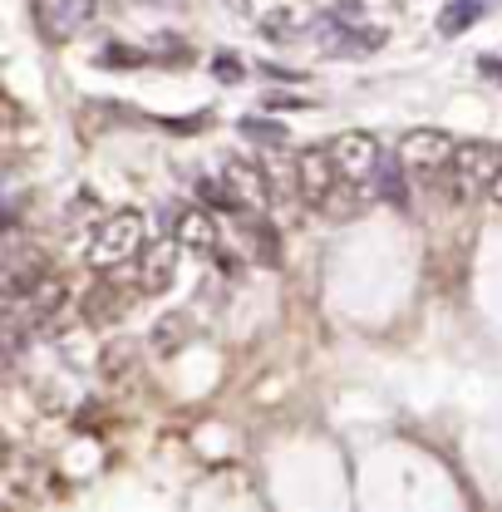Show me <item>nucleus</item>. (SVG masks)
Wrapping results in <instances>:
<instances>
[{
	"mask_svg": "<svg viewBox=\"0 0 502 512\" xmlns=\"http://www.w3.org/2000/svg\"><path fill=\"white\" fill-rule=\"evenodd\" d=\"M478 69H483L488 79H502V60H478Z\"/></svg>",
	"mask_w": 502,
	"mask_h": 512,
	"instance_id": "21",
	"label": "nucleus"
},
{
	"mask_svg": "<svg viewBox=\"0 0 502 512\" xmlns=\"http://www.w3.org/2000/svg\"><path fill=\"white\" fill-rule=\"evenodd\" d=\"M173 237L188 247V252L197 256H217V222H212V212H202V207H192V212H183L178 217V227H173Z\"/></svg>",
	"mask_w": 502,
	"mask_h": 512,
	"instance_id": "9",
	"label": "nucleus"
},
{
	"mask_svg": "<svg viewBox=\"0 0 502 512\" xmlns=\"http://www.w3.org/2000/svg\"><path fill=\"white\" fill-rule=\"evenodd\" d=\"M222 183L237 197L242 212H266V207H271V192H276L271 188V173L256 168L251 158H227V163H222Z\"/></svg>",
	"mask_w": 502,
	"mask_h": 512,
	"instance_id": "6",
	"label": "nucleus"
},
{
	"mask_svg": "<svg viewBox=\"0 0 502 512\" xmlns=\"http://www.w3.org/2000/svg\"><path fill=\"white\" fill-rule=\"evenodd\" d=\"M237 227H242V237H247L251 261L271 266V261L281 256V242H276V227L266 222V212H237Z\"/></svg>",
	"mask_w": 502,
	"mask_h": 512,
	"instance_id": "10",
	"label": "nucleus"
},
{
	"mask_svg": "<svg viewBox=\"0 0 502 512\" xmlns=\"http://www.w3.org/2000/svg\"><path fill=\"white\" fill-rule=\"evenodd\" d=\"M493 197H498V202H502V178H498V188H493Z\"/></svg>",
	"mask_w": 502,
	"mask_h": 512,
	"instance_id": "23",
	"label": "nucleus"
},
{
	"mask_svg": "<svg viewBox=\"0 0 502 512\" xmlns=\"http://www.w3.org/2000/svg\"><path fill=\"white\" fill-rule=\"evenodd\" d=\"M498 178H502V143H488V138L458 143V153H453V163H448V183H453V192H458L463 202L493 192Z\"/></svg>",
	"mask_w": 502,
	"mask_h": 512,
	"instance_id": "2",
	"label": "nucleus"
},
{
	"mask_svg": "<svg viewBox=\"0 0 502 512\" xmlns=\"http://www.w3.org/2000/svg\"><path fill=\"white\" fill-rule=\"evenodd\" d=\"M99 64H143V55H133V50H104Z\"/></svg>",
	"mask_w": 502,
	"mask_h": 512,
	"instance_id": "20",
	"label": "nucleus"
},
{
	"mask_svg": "<svg viewBox=\"0 0 502 512\" xmlns=\"http://www.w3.org/2000/svg\"><path fill=\"white\" fill-rule=\"evenodd\" d=\"M325 148H330V158H335L340 178H345V183H355V188H360V183H370V178L379 173V163H384L375 133H365V128H350V133L330 138Z\"/></svg>",
	"mask_w": 502,
	"mask_h": 512,
	"instance_id": "4",
	"label": "nucleus"
},
{
	"mask_svg": "<svg viewBox=\"0 0 502 512\" xmlns=\"http://www.w3.org/2000/svg\"><path fill=\"white\" fill-rule=\"evenodd\" d=\"M138 5H183V0H138Z\"/></svg>",
	"mask_w": 502,
	"mask_h": 512,
	"instance_id": "22",
	"label": "nucleus"
},
{
	"mask_svg": "<svg viewBox=\"0 0 502 512\" xmlns=\"http://www.w3.org/2000/svg\"><path fill=\"white\" fill-rule=\"evenodd\" d=\"M384 45V30H345L335 35V55H375Z\"/></svg>",
	"mask_w": 502,
	"mask_h": 512,
	"instance_id": "14",
	"label": "nucleus"
},
{
	"mask_svg": "<svg viewBox=\"0 0 502 512\" xmlns=\"http://www.w3.org/2000/svg\"><path fill=\"white\" fill-rule=\"evenodd\" d=\"M178 237H163V242H153L148 252L138 256V291H148V296H158V291H168L173 286V276H178Z\"/></svg>",
	"mask_w": 502,
	"mask_h": 512,
	"instance_id": "8",
	"label": "nucleus"
},
{
	"mask_svg": "<svg viewBox=\"0 0 502 512\" xmlns=\"http://www.w3.org/2000/svg\"><path fill=\"white\" fill-rule=\"evenodd\" d=\"M79 311L89 325H109V320H119L128 311V296L119 291V281H99L84 301H79Z\"/></svg>",
	"mask_w": 502,
	"mask_h": 512,
	"instance_id": "11",
	"label": "nucleus"
},
{
	"mask_svg": "<svg viewBox=\"0 0 502 512\" xmlns=\"http://www.w3.org/2000/svg\"><path fill=\"white\" fill-rule=\"evenodd\" d=\"M143 237H148L143 212H138V207H119V212H109V217L94 227L84 256H89V266H99V271H119V266L143 256Z\"/></svg>",
	"mask_w": 502,
	"mask_h": 512,
	"instance_id": "1",
	"label": "nucleus"
},
{
	"mask_svg": "<svg viewBox=\"0 0 502 512\" xmlns=\"http://www.w3.org/2000/svg\"><path fill=\"white\" fill-rule=\"evenodd\" d=\"M399 163L409 168V173H419V178H434V173H448V163H453V153H458V143L443 133V128H409L404 138H399Z\"/></svg>",
	"mask_w": 502,
	"mask_h": 512,
	"instance_id": "3",
	"label": "nucleus"
},
{
	"mask_svg": "<svg viewBox=\"0 0 502 512\" xmlns=\"http://www.w3.org/2000/svg\"><path fill=\"white\" fill-rule=\"evenodd\" d=\"M217 79H242V60H232V55H217Z\"/></svg>",
	"mask_w": 502,
	"mask_h": 512,
	"instance_id": "19",
	"label": "nucleus"
},
{
	"mask_svg": "<svg viewBox=\"0 0 502 512\" xmlns=\"http://www.w3.org/2000/svg\"><path fill=\"white\" fill-rule=\"evenodd\" d=\"M128 365H133V350H128L124 340H119V345H109V350H104V370H109V375H124Z\"/></svg>",
	"mask_w": 502,
	"mask_h": 512,
	"instance_id": "17",
	"label": "nucleus"
},
{
	"mask_svg": "<svg viewBox=\"0 0 502 512\" xmlns=\"http://www.w3.org/2000/svg\"><path fill=\"white\" fill-rule=\"evenodd\" d=\"M242 133H247L251 143H261V148H286V128L281 124H266V119H242Z\"/></svg>",
	"mask_w": 502,
	"mask_h": 512,
	"instance_id": "16",
	"label": "nucleus"
},
{
	"mask_svg": "<svg viewBox=\"0 0 502 512\" xmlns=\"http://www.w3.org/2000/svg\"><path fill=\"white\" fill-rule=\"evenodd\" d=\"M483 15H488V5H478V0H453V5L439 15V30L443 35H463V30L478 25Z\"/></svg>",
	"mask_w": 502,
	"mask_h": 512,
	"instance_id": "13",
	"label": "nucleus"
},
{
	"mask_svg": "<svg viewBox=\"0 0 502 512\" xmlns=\"http://www.w3.org/2000/svg\"><path fill=\"white\" fill-rule=\"evenodd\" d=\"M183 335V316H168L163 320V330H153V340L163 345V350H173V340Z\"/></svg>",
	"mask_w": 502,
	"mask_h": 512,
	"instance_id": "18",
	"label": "nucleus"
},
{
	"mask_svg": "<svg viewBox=\"0 0 502 512\" xmlns=\"http://www.w3.org/2000/svg\"><path fill=\"white\" fill-rule=\"evenodd\" d=\"M365 20V5L360 0H340L335 10H325L320 15V30H335V35H345V30H355Z\"/></svg>",
	"mask_w": 502,
	"mask_h": 512,
	"instance_id": "15",
	"label": "nucleus"
},
{
	"mask_svg": "<svg viewBox=\"0 0 502 512\" xmlns=\"http://www.w3.org/2000/svg\"><path fill=\"white\" fill-rule=\"evenodd\" d=\"M478 5H498V0H478Z\"/></svg>",
	"mask_w": 502,
	"mask_h": 512,
	"instance_id": "24",
	"label": "nucleus"
},
{
	"mask_svg": "<svg viewBox=\"0 0 502 512\" xmlns=\"http://www.w3.org/2000/svg\"><path fill=\"white\" fill-rule=\"evenodd\" d=\"M94 5L99 0H40V30L55 40V45H64L69 35H79L89 20H94Z\"/></svg>",
	"mask_w": 502,
	"mask_h": 512,
	"instance_id": "7",
	"label": "nucleus"
},
{
	"mask_svg": "<svg viewBox=\"0 0 502 512\" xmlns=\"http://www.w3.org/2000/svg\"><path fill=\"white\" fill-rule=\"evenodd\" d=\"M340 168H335V158H330V148H306L301 158H296V197L306 202V207H330V197L340 192Z\"/></svg>",
	"mask_w": 502,
	"mask_h": 512,
	"instance_id": "5",
	"label": "nucleus"
},
{
	"mask_svg": "<svg viewBox=\"0 0 502 512\" xmlns=\"http://www.w3.org/2000/svg\"><path fill=\"white\" fill-rule=\"evenodd\" d=\"M404 173H409V168L399 163V153H394V158H384V163H379V173H375L379 197H384V202H394V207H404V197H409V188H404Z\"/></svg>",
	"mask_w": 502,
	"mask_h": 512,
	"instance_id": "12",
	"label": "nucleus"
}]
</instances>
